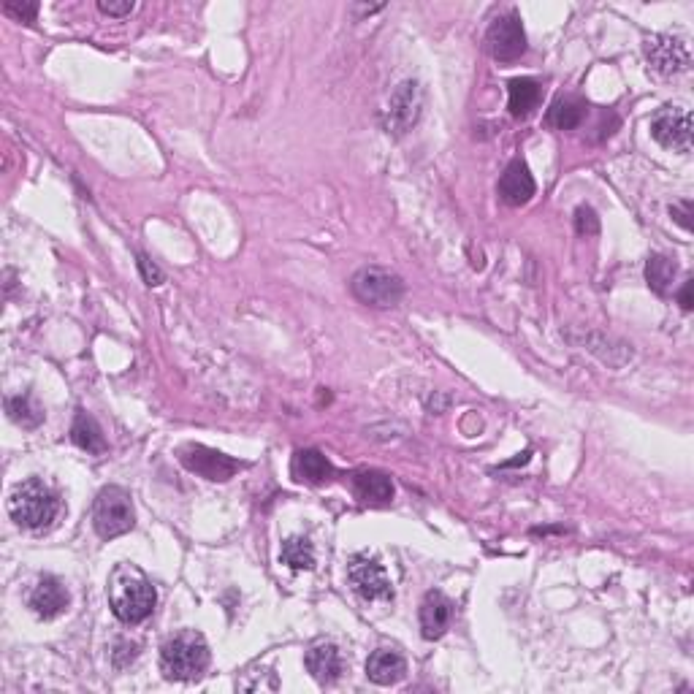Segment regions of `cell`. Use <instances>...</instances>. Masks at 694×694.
Returning a JSON list of instances; mask_svg holds the SVG:
<instances>
[{
	"instance_id": "cell-1",
	"label": "cell",
	"mask_w": 694,
	"mask_h": 694,
	"mask_svg": "<svg viewBox=\"0 0 694 694\" xmlns=\"http://www.w3.org/2000/svg\"><path fill=\"white\" fill-rule=\"evenodd\" d=\"M109 605L122 624H141L152 616L158 594L136 564H117L109 575Z\"/></svg>"
},
{
	"instance_id": "cell-2",
	"label": "cell",
	"mask_w": 694,
	"mask_h": 694,
	"mask_svg": "<svg viewBox=\"0 0 694 694\" xmlns=\"http://www.w3.org/2000/svg\"><path fill=\"white\" fill-rule=\"evenodd\" d=\"M160 667L163 676L171 681H196L204 676V670L209 667V646L204 635L193 629L171 635L160 648Z\"/></svg>"
},
{
	"instance_id": "cell-3",
	"label": "cell",
	"mask_w": 694,
	"mask_h": 694,
	"mask_svg": "<svg viewBox=\"0 0 694 694\" xmlns=\"http://www.w3.org/2000/svg\"><path fill=\"white\" fill-rule=\"evenodd\" d=\"M60 513V499L44 480L30 478L14 486L9 497V516L22 529H47Z\"/></svg>"
},
{
	"instance_id": "cell-4",
	"label": "cell",
	"mask_w": 694,
	"mask_h": 694,
	"mask_svg": "<svg viewBox=\"0 0 694 694\" xmlns=\"http://www.w3.org/2000/svg\"><path fill=\"white\" fill-rule=\"evenodd\" d=\"M93 526L98 537H104V540L128 535L136 526V510H133L131 494L120 486L101 488L93 502Z\"/></svg>"
},
{
	"instance_id": "cell-5",
	"label": "cell",
	"mask_w": 694,
	"mask_h": 694,
	"mask_svg": "<svg viewBox=\"0 0 694 694\" xmlns=\"http://www.w3.org/2000/svg\"><path fill=\"white\" fill-rule=\"evenodd\" d=\"M350 291L366 307H377V310H388L396 307L404 296L402 277L383 266H364L353 274L350 280Z\"/></svg>"
},
{
	"instance_id": "cell-6",
	"label": "cell",
	"mask_w": 694,
	"mask_h": 694,
	"mask_svg": "<svg viewBox=\"0 0 694 694\" xmlns=\"http://www.w3.org/2000/svg\"><path fill=\"white\" fill-rule=\"evenodd\" d=\"M643 55L648 66L662 76H676L689 71L692 66V52L684 38L670 36V33H654L643 41Z\"/></svg>"
},
{
	"instance_id": "cell-7",
	"label": "cell",
	"mask_w": 694,
	"mask_h": 694,
	"mask_svg": "<svg viewBox=\"0 0 694 694\" xmlns=\"http://www.w3.org/2000/svg\"><path fill=\"white\" fill-rule=\"evenodd\" d=\"M486 49L488 55L499 63H510L526 52V33L521 25V17L516 11L499 14L486 30Z\"/></svg>"
},
{
	"instance_id": "cell-8",
	"label": "cell",
	"mask_w": 694,
	"mask_h": 694,
	"mask_svg": "<svg viewBox=\"0 0 694 694\" xmlns=\"http://www.w3.org/2000/svg\"><path fill=\"white\" fill-rule=\"evenodd\" d=\"M347 581L356 589L358 597L364 600H391L394 597V589H391V581L385 575L383 564L377 562L375 556L369 554H356L350 562H347Z\"/></svg>"
},
{
	"instance_id": "cell-9",
	"label": "cell",
	"mask_w": 694,
	"mask_h": 694,
	"mask_svg": "<svg viewBox=\"0 0 694 694\" xmlns=\"http://www.w3.org/2000/svg\"><path fill=\"white\" fill-rule=\"evenodd\" d=\"M179 461L182 467L196 472L201 478L215 480V483H226L231 480L244 467L242 461L231 459L226 453L215 451V448H207V445H185L179 451Z\"/></svg>"
},
{
	"instance_id": "cell-10",
	"label": "cell",
	"mask_w": 694,
	"mask_h": 694,
	"mask_svg": "<svg viewBox=\"0 0 694 694\" xmlns=\"http://www.w3.org/2000/svg\"><path fill=\"white\" fill-rule=\"evenodd\" d=\"M423 109V93L421 85L407 79L402 85L396 87V93L391 95L388 101V109H385V131L394 133V136H404V133L413 128L415 122L421 120Z\"/></svg>"
},
{
	"instance_id": "cell-11",
	"label": "cell",
	"mask_w": 694,
	"mask_h": 694,
	"mask_svg": "<svg viewBox=\"0 0 694 694\" xmlns=\"http://www.w3.org/2000/svg\"><path fill=\"white\" fill-rule=\"evenodd\" d=\"M651 136L676 152H692V114L678 106H665L651 120Z\"/></svg>"
},
{
	"instance_id": "cell-12",
	"label": "cell",
	"mask_w": 694,
	"mask_h": 694,
	"mask_svg": "<svg viewBox=\"0 0 694 694\" xmlns=\"http://www.w3.org/2000/svg\"><path fill=\"white\" fill-rule=\"evenodd\" d=\"M421 635L426 640H440L453 621V602L442 591H429L418 610Z\"/></svg>"
},
{
	"instance_id": "cell-13",
	"label": "cell",
	"mask_w": 694,
	"mask_h": 694,
	"mask_svg": "<svg viewBox=\"0 0 694 694\" xmlns=\"http://www.w3.org/2000/svg\"><path fill=\"white\" fill-rule=\"evenodd\" d=\"M304 665L310 670V676L323 686L337 684L339 678H342V673H345V659L339 654V648L334 646V643H329V640L315 643V646L307 651Z\"/></svg>"
},
{
	"instance_id": "cell-14",
	"label": "cell",
	"mask_w": 694,
	"mask_h": 694,
	"mask_svg": "<svg viewBox=\"0 0 694 694\" xmlns=\"http://www.w3.org/2000/svg\"><path fill=\"white\" fill-rule=\"evenodd\" d=\"M28 605L38 619H57L68 608V589L57 581L55 575H44L30 591Z\"/></svg>"
},
{
	"instance_id": "cell-15",
	"label": "cell",
	"mask_w": 694,
	"mask_h": 694,
	"mask_svg": "<svg viewBox=\"0 0 694 694\" xmlns=\"http://www.w3.org/2000/svg\"><path fill=\"white\" fill-rule=\"evenodd\" d=\"M356 497L369 507H385L394 502V480L377 469H361L350 475Z\"/></svg>"
},
{
	"instance_id": "cell-16",
	"label": "cell",
	"mask_w": 694,
	"mask_h": 694,
	"mask_svg": "<svg viewBox=\"0 0 694 694\" xmlns=\"http://www.w3.org/2000/svg\"><path fill=\"white\" fill-rule=\"evenodd\" d=\"M535 196V177L529 174L524 160H513L499 179V198L510 207H521Z\"/></svg>"
},
{
	"instance_id": "cell-17",
	"label": "cell",
	"mask_w": 694,
	"mask_h": 694,
	"mask_svg": "<svg viewBox=\"0 0 694 694\" xmlns=\"http://www.w3.org/2000/svg\"><path fill=\"white\" fill-rule=\"evenodd\" d=\"M407 673V662L394 648H377L366 659V678L377 686L399 684Z\"/></svg>"
},
{
	"instance_id": "cell-18",
	"label": "cell",
	"mask_w": 694,
	"mask_h": 694,
	"mask_svg": "<svg viewBox=\"0 0 694 694\" xmlns=\"http://www.w3.org/2000/svg\"><path fill=\"white\" fill-rule=\"evenodd\" d=\"M293 478L299 483H307V486H320V483H329L334 478V467L331 461L323 456L315 448H304V451H296L291 461Z\"/></svg>"
},
{
	"instance_id": "cell-19",
	"label": "cell",
	"mask_w": 694,
	"mask_h": 694,
	"mask_svg": "<svg viewBox=\"0 0 694 694\" xmlns=\"http://www.w3.org/2000/svg\"><path fill=\"white\" fill-rule=\"evenodd\" d=\"M583 117H586V104H583L581 98L562 95V98H556L554 104H551L545 120H548V125L556 128V131H573V128L581 125Z\"/></svg>"
},
{
	"instance_id": "cell-20",
	"label": "cell",
	"mask_w": 694,
	"mask_h": 694,
	"mask_svg": "<svg viewBox=\"0 0 694 694\" xmlns=\"http://www.w3.org/2000/svg\"><path fill=\"white\" fill-rule=\"evenodd\" d=\"M71 440L82 448V451L93 453V456H101L106 453V437L101 432V426L95 418H90L87 413L76 415L74 426H71Z\"/></svg>"
},
{
	"instance_id": "cell-21",
	"label": "cell",
	"mask_w": 694,
	"mask_h": 694,
	"mask_svg": "<svg viewBox=\"0 0 694 694\" xmlns=\"http://www.w3.org/2000/svg\"><path fill=\"white\" fill-rule=\"evenodd\" d=\"M678 266L667 255H651L646 263V282L657 296H670L673 282H676Z\"/></svg>"
},
{
	"instance_id": "cell-22",
	"label": "cell",
	"mask_w": 694,
	"mask_h": 694,
	"mask_svg": "<svg viewBox=\"0 0 694 694\" xmlns=\"http://www.w3.org/2000/svg\"><path fill=\"white\" fill-rule=\"evenodd\" d=\"M507 93H510V114H513V117L532 114V109H535L537 101H540V85H537L535 79H529V76L513 79V82L507 85Z\"/></svg>"
},
{
	"instance_id": "cell-23",
	"label": "cell",
	"mask_w": 694,
	"mask_h": 694,
	"mask_svg": "<svg viewBox=\"0 0 694 694\" xmlns=\"http://www.w3.org/2000/svg\"><path fill=\"white\" fill-rule=\"evenodd\" d=\"M6 413L17 426L22 429H38L44 423V410L33 402V396L19 394V396H9L6 399Z\"/></svg>"
},
{
	"instance_id": "cell-24",
	"label": "cell",
	"mask_w": 694,
	"mask_h": 694,
	"mask_svg": "<svg viewBox=\"0 0 694 694\" xmlns=\"http://www.w3.org/2000/svg\"><path fill=\"white\" fill-rule=\"evenodd\" d=\"M280 562L291 570H312L315 567V548L307 537H288L280 548Z\"/></svg>"
},
{
	"instance_id": "cell-25",
	"label": "cell",
	"mask_w": 694,
	"mask_h": 694,
	"mask_svg": "<svg viewBox=\"0 0 694 694\" xmlns=\"http://www.w3.org/2000/svg\"><path fill=\"white\" fill-rule=\"evenodd\" d=\"M575 231L581 236H594L600 234V217L591 207H578L575 212Z\"/></svg>"
},
{
	"instance_id": "cell-26",
	"label": "cell",
	"mask_w": 694,
	"mask_h": 694,
	"mask_svg": "<svg viewBox=\"0 0 694 694\" xmlns=\"http://www.w3.org/2000/svg\"><path fill=\"white\" fill-rule=\"evenodd\" d=\"M139 657V643H133V640H117L114 643V651H112V662L114 667H128L133 662V659Z\"/></svg>"
},
{
	"instance_id": "cell-27",
	"label": "cell",
	"mask_w": 694,
	"mask_h": 694,
	"mask_svg": "<svg viewBox=\"0 0 694 694\" xmlns=\"http://www.w3.org/2000/svg\"><path fill=\"white\" fill-rule=\"evenodd\" d=\"M3 11H6L9 17L19 19V22H36L38 3H17V0H6V3H3Z\"/></svg>"
},
{
	"instance_id": "cell-28",
	"label": "cell",
	"mask_w": 694,
	"mask_h": 694,
	"mask_svg": "<svg viewBox=\"0 0 694 694\" xmlns=\"http://www.w3.org/2000/svg\"><path fill=\"white\" fill-rule=\"evenodd\" d=\"M139 272L141 277H144V282L150 285V288H158L160 282H163V272H160L158 266L147 258V255H139Z\"/></svg>"
},
{
	"instance_id": "cell-29",
	"label": "cell",
	"mask_w": 694,
	"mask_h": 694,
	"mask_svg": "<svg viewBox=\"0 0 694 694\" xmlns=\"http://www.w3.org/2000/svg\"><path fill=\"white\" fill-rule=\"evenodd\" d=\"M98 9L109 14V17H125V14H131L136 9V3L133 0H122V3H117V0H101Z\"/></svg>"
},
{
	"instance_id": "cell-30",
	"label": "cell",
	"mask_w": 694,
	"mask_h": 694,
	"mask_svg": "<svg viewBox=\"0 0 694 694\" xmlns=\"http://www.w3.org/2000/svg\"><path fill=\"white\" fill-rule=\"evenodd\" d=\"M670 215H673V220H676L678 226L684 228V231H692V201H678V204H673L670 207Z\"/></svg>"
},
{
	"instance_id": "cell-31",
	"label": "cell",
	"mask_w": 694,
	"mask_h": 694,
	"mask_svg": "<svg viewBox=\"0 0 694 694\" xmlns=\"http://www.w3.org/2000/svg\"><path fill=\"white\" fill-rule=\"evenodd\" d=\"M678 301H681V307H684L686 312L692 310V280L684 282V288H681V293H678Z\"/></svg>"
}]
</instances>
